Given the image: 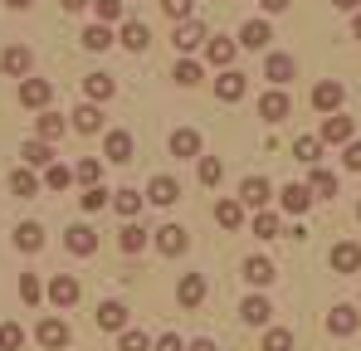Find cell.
<instances>
[{"mask_svg": "<svg viewBox=\"0 0 361 351\" xmlns=\"http://www.w3.org/2000/svg\"><path fill=\"white\" fill-rule=\"evenodd\" d=\"M269 39H274L269 20H249V25L240 30V44H244V49H269Z\"/></svg>", "mask_w": 361, "mask_h": 351, "instance_id": "obj_13", "label": "cell"}, {"mask_svg": "<svg viewBox=\"0 0 361 351\" xmlns=\"http://www.w3.org/2000/svg\"><path fill=\"white\" fill-rule=\"evenodd\" d=\"M332 269H337V273H357L361 269V244H352V239L337 244V249H332Z\"/></svg>", "mask_w": 361, "mask_h": 351, "instance_id": "obj_15", "label": "cell"}, {"mask_svg": "<svg viewBox=\"0 0 361 351\" xmlns=\"http://www.w3.org/2000/svg\"><path fill=\"white\" fill-rule=\"evenodd\" d=\"M357 220H361V205H357Z\"/></svg>", "mask_w": 361, "mask_h": 351, "instance_id": "obj_59", "label": "cell"}, {"mask_svg": "<svg viewBox=\"0 0 361 351\" xmlns=\"http://www.w3.org/2000/svg\"><path fill=\"white\" fill-rule=\"evenodd\" d=\"M240 317H244V322H254V327H264V322L274 317V307H269V297H259V292H254V297H244Z\"/></svg>", "mask_w": 361, "mask_h": 351, "instance_id": "obj_23", "label": "cell"}, {"mask_svg": "<svg viewBox=\"0 0 361 351\" xmlns=\"http://www.w3.org/2000/svg\"><path fill=\"white\" fill-rule=\"evenodd\" d=\"M307 190H312V195H337V176L317 166V171H312V185H307Z\"/></svg>", "mask_w": 361, "mask_h": 351, "instance_id": "obj_43", "label": "cell"}, {"mask_svg": "<svg viewBox=\"0 0 361 351\" xmlns=\"http://www.w3.org/2000/svg\"><path fill=\"white\" fill-rule=\"evenodd\" d=\"M293 73H298V58H288V54H269V63H264V78L279 83V88H283Z\"/></svg>", "mask_w": 361, "mask_h": 351, "instance_id": "obj_9", "label": "cell"}, {"mask_svg": "<svg viewBox=\"0 0 361 351\" xmlns=\"http://www.w3.org/2000/svg\"><path fill=\"white\" fill-rule=\"evenodd\" d=\"M171 44H176V54H190V49H200V44H205V30H200L195 20H185V25H176Z\"/></svg>", "mask_w": 361, "mask_h": 351, "instance_id": "obj_10", "label": "cell"}, {"mask_svg": "<svg viewBox=\"0 0 361 351\" xmlns=\"http://www.w3.org/2000/svg\"><path fill=\"white\" fill-rule=\"evenodd\" d=\"M93 10H98V25H113V20H122V0H93Z\"/></svg>", "mask_w": 361, "mask_h": 351, "instance_id": "obj_46", "label": "cell"}, {"mask_svg": "<svg viewBox=\"0 0 361 351\" xmlns=\"http://www.w3.org/2000/svg\"><path fill=\"white\" fill-rule=\"evenodd\" d=\"M73 127H78V132H88V137H93V132H98V127H103V113H98V103H83V108H78V113H73Z\"/></svg>", "mask_w": 361, "mask_h": 351, "instance_id": "obj_33", "label": "cell"}, {"mask_svg": "<svg viewBox=\"0 0 361 351\" xmlns=\"http://www.w3.org/2000/svg\"><path fill=\"white\" fill-rule=\"evenodd\" d=\"M312 108H317V113H337V108H342V83H337V78H322V83H317V88H312Z\"/></svg>", "mask_w": 361, "mask_h": 351, "instance_id": "obj_3", "label": "cell"}, {"mask_svg": "<svg viewBox=\"0 0 361 351\" xmlns=\"http://www.w3.org/2000/svg\"><path fill=\"white\" fill-rule=\"evenodd\" d=\"M220 180H225L220 156H200V185H220Z\"/></svg>", "mask_w": 361, "mask_h": 351, "instance_id": "obj_42", "label": "cell"}, {"mask_svg": "<svg viewBox=\"0 0 361 351\" xmlns=\"http://www.w3.org/2000/svg\"><path fill=\"white\" fill-rule=\"evenodd\" d=\"M118 39L127 44V49H132V54H147V44H152V35H147V25H142V20H127Z\"/></svg>", "mask_w": 361, "mask_h": 351, "instance_id": "obj_18", "label": "cell"}, {"mask_svg": "<svg viewBox=\"0 0 361 351\" xmlns=\"http://www.w3.org/2000/svg\"><path fill=\"white\" fill-rule=\"evenodd\" d=\"M73 176H78V180H83V190H88V185H98V180H103V161H98V156H83Z\"/></svg>", "mask_w": 361, "mask_h": 351, "instance_id": "obj_38", "label": "cell"}, {"mask_svg": "<svg viewBox=\"0 0 361 351\" xmlns=\"http://www.w3.org/2000/svg\"><path fill=\"white\" fill-rule=\"evenodd\" d=\"M63 10H83V5H93V0H59Z\"/></svg>", "mask_w": 361, "mask_h": 351, "instance_id": "obj_55", "label": "cell"}, {"mask_svg": "<svg viewBox=\"0 0 361 351\" xmlns=\"http://www.w3.org/2000/svg\"><path fill=\"white\" fill-rule=\"evenodd\" d=\"M25 347V327H20V322H5V327H0V351H20Z\"/></svg>", "mask_w": 361, "mask_h": 351, "instance_id": "obj_41", "label": "cell"}, {"mask_svg": "<svg viewBox=\"0 0 361 351\" xmlns=\"http://www.w3.org/2000/svg\"><path fill=\"white\" fill-rule=\"evenodd\" d=\"M176 83H180V88H195V83H200V63L180 58V63H176Z\"/></svg>", "mask_w": 361, "mask_h": 351, "instance_id": "obj_45", "label": "cell"}, {"mask_svg": "<svg viewBox=\"0 0 361 351\" xmlns=\"http://www.w3.org/2000/svg\"><path fill=\"white\" fill-rule=\"evenodd\" d=\"M215 220H220L225 230H240L244 225V200H220V205H215Z\"/></svg>", "mask_w": 361, "mask_h": 351, "instance_id": "obj_29", "label": "cell"}, {"mask_svg": "<svg viewBox=\"0 0 361 351\" xmlns=\"http://www.w3.org/2000/svg\"><path fill=\"white\" fill-rule=\"evenodd\" d=\"M108 44H113V30H108V25H88V30H83V49L98 54V49H108Z\"/></svg>", "mask_w": 361, "mask_h": 351, "instance_id": "obj_35", "label": "cell"}, {"mask_svg": "<svg viewBox=\"0 0 361 351\" xmlns=\"http://www.w3.org/2000/svg\"><path fill=\"white\" fill-rule=\"evenodd\" d=\"M161 10H166L176 25H185V20H190V10H195V0H161Z\"/></svg>", "mask_w": 361, "mask_h": 351, "instance_id": "obj_48", "label": "cell"}, {"mask_svg": "<svg viewBox=\"0 0 361 351\" xmlns=\"http://www.w3.org/2000/svg\"><path fill=\"white\" fill-rule=\"evenodd\" d=\"M176 297H180V307H200V297H205V278H200V273H185L180 288H176Z\"/></svg>", "mask_w": 361, "mask_h": 351, "instance_id": "obj_21", "label": "cell"}, {"mask_svg": "<svg viewBox=\"0 0 361 351\" xmlns=\"http://www.w3.org/2000/svg\"><path fill=\"white\" fill-rule=\"evenodd\" d=\"M259 117H264V122H283V117H288V93H279V88L264 93V98H259Z\"/></svg>", "mask_w": 361, "mask_h": 351, "instance_id": "obj_16", "label": "cell"}, {"mask_svg": "<svg viewBox=\"0 0 361 351\" xmlns=\"http://www.w3.org/2000/svg\"><path fill=\"white\" fill-rule=\"evenodd\" d=\"M5 5H10V10H30L35 0H5Z\"/></svg>", "mask_w": 361, "mask_h": 351, "instance_id": "obj_56", "label": "cell"}, {"mask_svg": "<svg viewBox=\"0 0 361 351\" xmlns=\"http://www.w3.org/2000/svg\"><path fill=\"white\" fill-rule=\"evenodd\" d=\"M113 210H118L122 220H132V215L142 210V190H132V185H127V190H118V195H113Z\"/></svg>", "mask_w": 361, "mask_h": 351, "instance_id": "obj_32", "label": "cell"}, {"mask_svg": "<svg viewBox=\"0 0 361 351\" xmlns=\"http://www.w3.org/2000/svg\"><path fill=\"white\" fill-rule=\"evenodd\" d=\"M157 351H185V347H180V337H161V342H157Z\"/></svg>", "mask_w": 361, "mask_h": 351, "instance_id": "obj_52", "label": "cell"}, {"mask_svg": "<svg viewBox=\"0 0 361 351\" xmlns=\"http://www.w3.org/2000/svg\"><path fill=\"white\" fill-rule=\"evenodd\" d=\"M264 351H293V332H283V327H274V332L264 337Z\"/></svg>", "mask_w": 361, "mask_h": 351, "instance_id": "obj_49", "label": "cell"}, {"mask_svg": "<svg viewBox=\"0 0 361 351\" xmlns=\"http://www.w3.org/2000/svg\"><path fill=\"white\" fill-rule=\"evenodd\" d=\"M63 244H68L73 254H93V249H98V234L88 230V225H73V230H63Z\"/></svg>", "mask_w": 361, "mask_h": 351, "instance_id": "obj_19", "label": "cell"}, {"mask_svg": "<svg viewBox=\"0 0 361 351\" xmlns=\"http://www.w3.org/2000/svg\"><path fill=\"white\" fill-rule=\"evenodd\" d=\"M185 351H215V342H210V337H195V342H190Z\"/></svg>", "mask_w": 361, "mask_h": 351, "instance_id": "obj_53", "label": "cell"}, {"mask_svg": "<svg viewBox=\"0 0 361 351\" xmlns=\"http://www.w3.org/2000/svg\"><path fill=\"white\" fill-rule=\"evenodd\" d=\"M185 244H190V234L180 230V225H161V230H157V249H161L166 259H176V254H185Z\"/></svg>", "mask_w": 361, "mask_h": 351, "instance_id": "obj_5", "label": "cell"}, {"mask_svg": "<svg viewBox=\"0 0 361 351\" xmlns=\"http://www.w3.org/2000/svg\"><path fill=\"white\" fill-rule=\"evenodd\" d=\"M93 322H98V332H127V302H118V297L98 302Z\"/></svg>", "mask_w": 361, "mask_h": 351, "instance_id": "obj_1", "label": "cell"}, {"mask_svg": "<svg viewBox=\"0 0 361 351\" xmlns=\"http://www.w3.org/2000/svg\"><path fill=\"white\" fill-rule=\"evenodd\" d=\"M49 93H54V88H49L44 78H25V83H20V103H25V108H44Z\"/></svg>", "mask_w": 361, "mask_h": 351, "instance_id": "obj_17", "label": "cell"}, {"mask_svg": "<svg viewBox=\"0 0 361 351\" xmlns=\"http://www.w3.org/2000/svg\"><path fill=\"white\" fill-rule=\"evenodd\" d=\"M39 347H49V351H59V347H68V322H59V317H44L39 322Z\"/></svg>", "mask_w": 361, "mask_h": 351, "instance_id": "obj_7", "label": "cell"}, {"mask_svg": "<svg viewBox=\"0 0 361 351\" xmlns=\"http://www.w3.org/2000/svg\"><path fill=\"white\" fill-rule=\"evenodd\" d=\"M10 190H15V195H35V190H39V180H35L30 166H20V171L10 176Z\"/></svg>", "mask_w": 361, "mask_h": 351, "instance_id": "obj_40", "label": "cell"}, {"mask_svg": "<svg viewBox=\"0 0 361 351\" xmlns=\"http://www.w3.org/2000/svg\"><path fill=\"white\" fill-rule=\"evenodd\" d=\"M113 88H118V83H113L108 73H88V78H83V93H88L93 103H98V98L108 103V98H113Z\"/></svg>", "mask_w": 361, "mask_h": 351, "instance_id": "obj_30", "label": "cell"}, {"mask_svg": "<svg viewBox=\"0 0 361 351\" xmlns=\"http://www.w3.org/2000/svg\"><path fill=\"white\" fill-rule=\"evenodd\" d=\"M317 152H322V137H298L293 142V156L307 161V166H317Z\"/></svg>", "mask_w": 361, "mask_h": 351, "instance_id": "obj_36", "label": "cell"}, {"mask_svg": "<svg viewBox=\"0 0 361 351\" xmlns=\"http://www.w3.org/2000/svg\"><path fill=\"white\" fill-rule=\"evenodd\" d=\"M244 278H249L254 288H269L279 273H274V264H269V259H249V264H244Z\"/></svg>", "mask_w": 361, "mask_h": 351, "instance_id": "obj_26", "label": "cell"}, {"mask_svg": "<svg viewBox=\"0 0 361 351\" xmlns=\"http://www.w3.org/2000/svg\"><path fill=\"white\" fill-rule=\"evenodd\" d=\"M142 244H147V230L127 220V225L118 230V249H122V254H142Z\"/></svg>", "mask_w": 361, "mask_h": 351, "instance_id": "obj_28", "label": "cell"}, {"mask_svg": "<svg viewBox=\"0 0 361 351\" xmlns=\"http://www.w3.org/2000/svg\"><path fill=\"white\" fill-rule=\"evenodd\" d=\"M244 88H249V83H244V73H240V68H225V73L215 78V98H220V103H240V98H244Z\"/></svg>", "mask_w": 361, "mask_h": 351, "instance_id": "obj_4", "label": "cell"}, {"mask_svg": "<svg viewBox=\"0 0 361 351\" xmlns=\"http://www.w3.org/2000/svg\"><path fill=\"white\" fill-rule=\"evenodd\" d=\"M312 200H317V195H312L307 185H298V180H293V185H283V195H279V205H283L288 215H302V210H307Z\"/></svg>", "mask_w": 361, "mask_h": 351, "instance_id": "obj_12", "label": "cell"}, {"mask_svg": "<svg viewBox=\"0 0 361 351\" xmlns=\"http://www.w3.org/2000/svg\"><path fill=\"white\" fill-rule=\"evenodd\" d=\"M357 307H332V317H327V327H332V332H337V337H352V332H357Z\"/></svg>", "mask_w": 361, "mask_h": 351, "instance_id": "obj_27", "label": "cell"}, {"mask_svg": "<svg viewBox=\"0 0 361 351\" xmlns=\"http://www.w3.org/2000/svg\"><path fill=\"white\" fill-rule=\"evenodd\" d=\"M35 127H39V142H59V137H63V117L59 113H39V117H35Z\"/></svg>", "mask_w": 361, "mask_h": 351, "instance_id": "obj_34", "label": "cell"}, {"mask_svg": "<svg viewBox=\"0 0 361 351\" xmlns=\"http://www.w3.org/2000/svg\"><path fill=\"white\" fill-rule=\"evenodd\" d=\"M259 5H264L269 15H279V10H288V0H259Z\"/></svg>", "mask_w": 361, "mask_h": 351, "instance_id": "obj_54", "label": "cell"}, {"mask_svg": "<svg viewBox=\"0 0 361 351\" xmlns=\"http://www.w3.org/2000/svg\"><path fill=\"white\" fill-rule=\"evenodd\" d=\"M269 195H274V185H269L264 176H249V180L240 185V200H244V205H254V210H264V205H269Z\"/></svg>", "mask_w": 361, "mask_h": 351, "instance_id": "obj_8", "label": "cell"}, {"mask_svg": "<svg viewBox=\"0 0 361 351\" xmlns=\"http://www.w3.org/2000/svg\"><path fill=\"white\" fill-rule=\"evenodd\" d=\"M342 161H347V171H361V142H347Z\"/></svg>", "mask_w": 361, "mask_h": 351, "instance_id": "obj_51", "label": "cell"}, {"mask_svg": "<svg viewBox=\"0 0 361 351\" xmlns=\"http://www.w3.org/2000/svg\"><path fill=\"white\" fill-rule=\"evenodd\" d=\"M20 156H25V166H44V171L54 166V152H49V142H25V152H20Z\"/></svg>", "mask_w": 361, "mask_h": 351, "instance_id": "obj_31", "label": "cell"}, {"mask_svg": "<svg viewBox=\"0 0 361 351\" xmlns=\"http://www.w3.org/2000/svg\"><path fill=\"white\" fill-rule=\"evenodd\" d=\"M118 351H157V347H152V337H147V332H122Z\"/></svg>", "mask_w": 361, "mask_h": 351, "instance_id": "obj_44", "label": "cell"}, {"mask_svg": "<svg viewBox=\"0 0 361 351\" xmlns=\"http://www.w3.org/2000/svg\"><path fill=\"white\" fill-rule=\"evenodd\" d=\"M20 297H25V307H35V302L44 297V288H39V278H35V273H25V278H20Z\"/></svg>", "mask_w": 361, "mask_h": 351, "instance_id": "obj_47", "label": "cell"}, {"mask_svg": "<svg viewBox=\"0 0 361 351\" xmlns=\"http://www.w3.org/2000/svg\"><path fill=\"white\" fill-rule=\"evenodd\" d=\"M15 244H20L25 254H39V249H44V225H35V220L20 225V230H15Z\"/></svg>", "mask_w": 361, "mask_h": 351, "instance_id": "obj_25", "label": "cell"}, {"mask_svg": "<svg viewBox=\"0 0 361 351\" xmlns=\"http://www.w3.org/2000/svg\"><path fill=\"white\" fill-rule=\"evenodd\" d=\"M73 180H78V176L68 171V166H59V161H54V166H49V171H44V185H49V190H68V185H73Z\"/></svg>", "mask_w": 361, "mask_h": 351, "instance_id": "obj_39", "label": "cell"}, {"mask_svg": "<svg viewBox=\"0 0 361 351\" xmlns=\"http://www.w3.org/2000/svg\"><path fill=\"white\" fill-rule=\"evenodd\" d=\"M254 234L259 239H279V215L274 210H254Z\"/></svg>", "mask_w": 361, "mask_h": 351, "instance_id": "obj_37", "label": "cell"}, {"mask_svg": "<svg viewBox=\"0 0 361 351\" xmlns=\"http://www.w3.org/2000/svg\"><path fill=\"white\" fill-rule=\"evenodd\" d=\"M103 205H108V190H103V185H88V190H83V210L93 215V210H103Z\"/></svg>", "mask_w": 361, "mask_h": 351, "instance_id": "obj_50", "label": "cell"}, {"mask_svg": "<svg viewBox=\"0 0 361 351\" xmlns=\"http://www.w3.org/2000/svg\"><path fill=\"white\" fill-rule=\"evenodd\" d=\"M171 156H180V161L185 156H200V132L195 127H176L171 132Z\"/></svg>", "mask_w": 361, "mask_h": 351, "instance_id": "obj_11", "label": "cell"}, {"mask_svg": "<svg viewBox=\"0 0 361 351\" xmlns=\"http://www.w3.org/2000/svg\"><path fill=\"white\" fill-rule=\"evenodd\" d=\"M103 156H108V161H132V137H127V132H108V142H103Z\"/></svg>", "mask_w": 361, "mask_h": 351, "instance_id": "obj_20", "label": "cell"}, {"mask_svg": "<svg viewBox=\"0 0 361 351\" xmlns=\"http://www.w3.org/2000/svg\"><path fill=\"white\" fill-rule=\"evenodd\" d=\"M352 30H357V39H361V10H357V20H352Z\"/></svg>", "mask_w": 361, "mask_h": 351, "instance_id": "obj_58", "label": "cell"}, {"mask_svg": "<svg viewBox=\"0 0 361 351\" xmlns=\"http://www.w3.org/2000/svg\"><path fill=\"white\" fill-rule=\"evenodd\" d=\"M147 200H152V205H176V200H180V185L171 180V176H157V180L147 185Z\"/></svg>", "mask_w": 361, "mask_h": 351, "instance_id": "obj_14", "label": "cell"}, {"mask_svg": "<svg viewBox=\"0 0 361 351\" xmlns=\"http://www.w3.org/2000/svg\"><path fill=\"white\" fill-rule=\"evenodd\" d=\"M30 63H35V54H30L25 44H10V49L0 54V68H5L10 78H25V73H30Z\"/></svg>", "mask_w": 361, "mask_h": 351, "instance_id": "obj_6", "label": "cell"}, {"mask_svg": "<svg viewBox=\"0 0 361 351\" xmlns=\"http://www.w3.org/2000/svg\"><path fill=\"white\" fill-rule=\"evenodd\" d=\"M205 58H210L215 68H230V63H235V39H225V35L210 39V44H205Z\"/></svg>", "mask_w": 361, "mask_h": 351, "instance_id": "obj_24", "label": "cell"}, {"mask_svg": "<svg viewBox=\"0 0 361 351\" xmlns=\"http://www.w3.org/2000/svg\"><path fill=\"white\" fill-rule=\"evenodd\" d=\"M322 142H352V117H342V113L322 117Z\"/></svg>", "mask_w": 361, "mask_h": 351, "instance_id": "obj_22", "label": "cell"}, {"mask_svg": "<svg viewBox=\"0 0 361 351\" xmlns=\"http://www.w3.org/2000/svg\"><path fill=\"white\" fill-rule=\"evenodd\" d=\"M49 302H54V307H73V302H78V278H73V273H54V278H49Z\"/></svg>", "mask_w": 361, "mask_h": 351, "instance_id": "obj_2", "label": "cell"}, {"mask_svg": "<svg viewBox=\"0 0 361 351\" xmlns=\"http://www.w3.org/2000/svg\"><path fill=\"white\" fill-rule=\"evenodd\" d=\"M332 5H337V10H357L361 0H332Z\"/></svg>", "mask_w": 361, "mask_h": 351, "instance_id": "obj_57", "label": "cell"}]
</instances>
